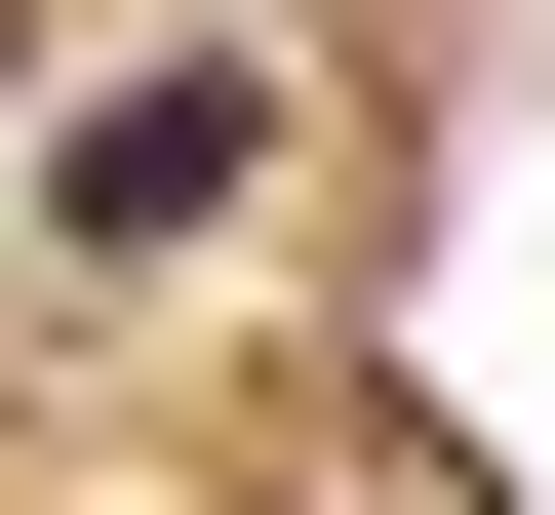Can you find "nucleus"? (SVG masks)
I'll return each instance as SVG.
<instances>
[{
  "label": "nucleus",
  "instance_id": "obj_1",
  "mask_svg": "<svg viewBox=\"0 0 555 515\" xmlns=\"http://www.w3.org/2000/svg\"><path fill=\"white\" fill-rule=\"evenodd\" d=\"M238 198H278V40H159V80H80V119H40V239H119V278H159V239H238Z\"/></svg>",
  "mask_w": 555,
  "mask_h": 515
}]
</instances>
